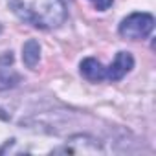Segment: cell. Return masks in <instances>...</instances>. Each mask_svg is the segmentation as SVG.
<instances>
[{
    "label": "cell",
    "instance_id": "obj_4",
    "mask_svg": "<svg viewBox=\"0 0 156 156\" xmlns=\"http://www.w3.org/2000/svg\"><path fill=\"white\" fill-rule=\"evenodd\" d=\"M41 59V44L35 39H30L22 46V61L28 68H35Z\"/></svg>",
    "mask_w": 156,
    "mask_h": 156
},
{
    "label": "cell",
    "instance_id": "obj_1",
    "mask_svg": "<svg viewBox=\"0 0 156 156\" xmlns=\"http://www.w3.org/2000/svg\"><path fill=\"white\" fill-rule=\"evenodd\" d=\"M8 4L22 22L39 30H55L66 20L62 0H8Z\"/></svg>",
    "mask_w": 156,
    "mask_h": 156
},
{
    "label": "cell",
    "instance_id": "obj_2",
    "mask_svg": "<svg viewBox=\"0 0 156 156\" xmlns=\"http://www.w3.org/2000/svg\"><path fill=\"white\" fill-rule=\"evenodd\" d=\"M134 68V57L130 51H118L114 62H110L108 66L101 64L98 59L94 57H87L81 61L79 64V72L90 83H101V81H121L123 77Z\"/></svg>",
    "mask_w": 156,
    "mask_h": 156
},
{
    "label": "cell",
    "instance_id": "obj_3",
    "mask_svg": "<svg viewBox=\"0 0 156 156\" xmlns=\"http://www.w3.org/2000/svg\"><path fill=\"white\" fill-rule=\"evenodd\" d=\"M154 17L151 13H130L119 22L118 33L129 41H141L152 33Z\"/></svg>",
    "mask_w": 156,
    "mask_h": 156
},
{
    "label": "cell",
    "instance_id": "obj_5",
    "mask_svg": "<svg viewBox=\"0 0 156 156\" xmlns=\"http://www.w3.org/2000/svg\"><path fill=\"white\" fill-rule=\"evenodd\" d=\"M88 2H90L96 9H99V11H107V9L114 4V0H88Z\"/></svg>",
    "mask_w": 156,
    "mask_h": 156
}]
</instances>
